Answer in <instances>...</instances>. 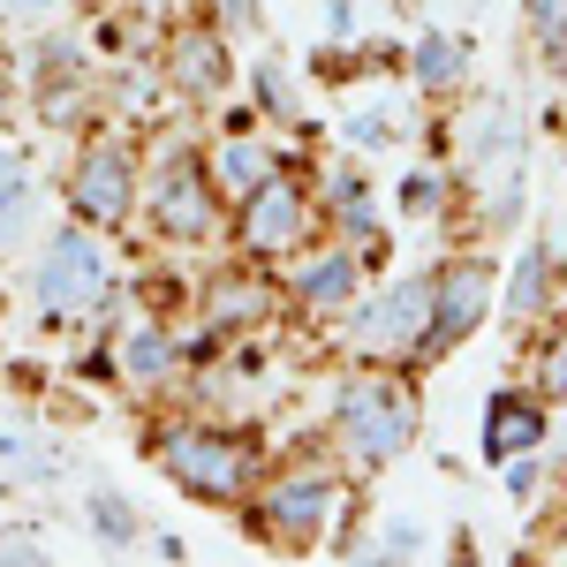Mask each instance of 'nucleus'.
<instances>
[{
	"label": "nucleus",
	"instance_id": "nucleus-2",
	"mask_svg": "<svg viewBox=\"0 0 567 567\" xmlns=\"http://www.w3.org/2000/svg\"><path fill=\"white\" fill-rule=\"evenodd\" d=\"M159 462H167V477H175L182 492H197V499H243L250 477H258L250 439L213 432V424H182V432H167L159 439Z\"/></svg>",
	"mask_w": 567,
	"mask_h": 567
},
{
	"label": "nucleus",
	"instance_id": "nucleus-26",
	"mask_svg": "<svg viewBox=\"0 0 567 567\" xmlns=\"http://www.w3.org/2000/svg\"><path fill=\"white\" fill-rule=\"evenodd\" d=\"M0 106H8V69H0Z\"/></svg>",
	"mask_w": 567,
	"mask_h": 567
},
{
	"label": "nucleus",
	"instance_id": "nucleus-10",
	"mask_svg": "<svg viewBox=\"0 0 567 567\" xmlns=\"http://www.w3.org/2000/svg\"><path fill=\"white\" fill-rule=\"evenodd\" d=\"M537 439H545V409H537V401H523V393H499V401H492L484 454H492V462H507V454H523V446H537Z\"/></svg>",
	"mask_w": 567,
	"mask_h": 567
},
{
	"label": "nucleus",
	"instance_id": "nucleus-24",
	"mask_svg": "<svg viewBox=\"0 0 567 567\" xmlns=\"http://www.w3.org/2000/svg\"><path fill=\"white\" fill-rule=\"evenodd\" d=\"M349 136H355V144H386V114H371V122H349Z\"/></svg>",
	"mask_w": 567,
	"mask_h": 567
},
{
	"label": "nucleus",
	"instance_id": "nucleus-18",
	"mask_svg": "<svg viewBox=\"0 0 567 567\" xmlns=\"http://www.w3.org/2000/svg\"><path fill=\"white\" fill-rule=\"evenodd\" d=\"M416 76H424L432 91H454L462 84V45L454 39H424L416 45Z\"/></svg>",
	"mask_w": 567,
	"mask_h": 567
},
{
	"label": "nucleus",
	"instance_id": "nucleus-21",
	"mask_svg": "<svg viewBox=\"0 0 567 567\" xmlns=\"http://www.w3.org/2000/svg\"><path fill=\"white\" fill-rule=\"evenodd\" d=\"M91 523H99V537H106V545H130V537H136L130 499H114V492H99V499H91Z\"/></svg>",
	"mask_w": 567,
	"mask_h": 567
},
{
	"label": "nucleus",
	"instance_id": "nucleus-9",
	"mask_svg": "<svg viewBox=\"0 0 567 567\" xmlns=\"http://www.w3.org/2000/svg\"><path fill=\"white\" fill-rule=\"evenodd\" d=\"M484 296H492V280H484L477 258L439 265L432 272V326H424V349H454V341L484 318Z\"/></svg>",
	"mask_w": 567,
	"mask_h": 567
},
{
	"label": "nucleus",
	"instance_id": "nucleus-19",
	"mask_svg": "<svg viewBox=\"0 0 567 567\" xmlns=\"http://www.w3.org/2000/svg\"><path fill=\"white\" fill-rule=\"evenodd\" d=\"M23 213H31V182H23L16 159H0V243L23 227Z\"/></svg>",
	"mask_w": 567,
	"mask_h": 567
},
{
	"label": "nucleus",
	"instance_id": "nucleus-23",
	"mask_svg": "<svg viewBox=\"0 0 567 567\" xmlns=\"http://www.w3.org/2000/svg\"><path fill=\"white\" fill-rule=\"evenodd\" d=\"M401 205H409V213H432V205H439V175H409Z\"/></svg>",
	"mask_w": 567,
	"mask_h": 567
},
{
	"label": "nucleus",
	"instance_id": "nucleus-20",
	"mask_svg": "<svg viewBox=\"0 0 567 567\" xmlns=\"http://www.w3.org/2000/svg\"><path fill=\"white\" fill-rule=\"evenodd\" d=\"M529 31L553 61H567V0H529Z\"/></svg>",
	"mask_w": 567,
	"mask_h": 567
},
{
	"label": "nucleus",
	"instance_id": "nucleus-1",
	"mask_svg": "<svg viewBox=\"0 0 567 567\" xmlns=\"http://www.w3.org/2000/svg\"><path fill=\"white\" fill-rule=\"evenodd\" d=\"M333 424H341V446H349V462L379 470V462H393V454L409 446V432H416V401L393 386V379L363 371V379H349V386H341V409H333Z\"/></svg>",
	"mask_w": 567,
	"mask_h": 567
},
{
	"label": "nucleus",
	"instance_id": "nucleus-17",
	"mask_svg": "<svg viewBox=\"0 0 567 567\" xmlns=\"http://www.w3.org/2000/svg\"><path fill=\"white\" fill-rule=\"evenodd\" d=\"M122 363H130V379H144V386H152V379H167L175 349H167V333H152V326H144V333H130V341H122Z\"/></svg>",
	"mask_w": 567,
	"mask_h": 567
},
{
	"label": "nucleus",
	"instance_id": "nucleus-11",
	"mask_svg": "<svg viewBox=\"0 0 567 567\" xmlns=\"http://www.w3.org/2000/svg\"><path fill=\"white\" fill-rule=\"evenodd\" d=\"M296 296H303L310 310H341L355 296V250H326V258H310L303 272H296Z\"/></svg>",
	"mask_w": 567,
	"mask_h": 567
},
{
	"label": "nucleus",
	"instance_id": "nucleus-7",
	"mask_svg": "<svg viewBox=\"0 0 567 567\" xmlns=\"http://www.w3.org/2000/svg\"><path fill=\"white\" fill-rule=\"evenodd\" d=\"M106 296V258H99V243H91L84 227H61L53 243H45L39 258V303L53 318H69V310H91Z\"/></svg>",
	"mask_w": 567,
	"mask_h": 567
},
{
	"label": "nucleus",
	"instance_id": "nucleus-6",
	"mask_svg": "<svg viewBox=\"0 0 567 567\" xmlns=\"http://www.w3.org/2000/svg\"><path fill=\"white\" fill-rule=\"evenodd\" d=\"M235 235H243V250L250 258H288V250H303L310 243V197L303 182L272 175L265 189L243 197V219H235Z\"/></svg>",
	"mask_w": 567,
	"mask_h": 567
},
{
	"label": "nucleus",
	"instance_id": "nucleus-8",
	"mask_svg": "<svg viewBox=\"0 0 567 567\" xmlns=\"http://www.w3.org/2000/svg\"><path fill=\"white\" fill-rule=\"evenodd\" d=\"M424 326H432V280H401L393 296H379L355 318V349L363 355H393V349L424 355Z\"/></svg>",
	"mask_w": 567,
	"mask_h": 567
},
{
	"label": "nucleus",
	"instance_id": "nucleus-22",
	"mask_svg": "<svg viewBox=\"0 0 567 567\" xmlns=\"http://www.w3.org/2000/svg\"><path fill=\"white\" fill-rule=\"evenodd\" d=\"M416 553H424V529L416 523H393L386 545H379V560H416Z\"/></svg>",
	"mask_w": 567,
	"mask_h": 567
},
{
	"label": "nucleus",
	"instance_id": "nucleus-13",
	"mask_svg": "<svg viewBox=\"0 0 567 567\" xmlns=\"http://www.w3.org/2000/svg\"><path fill=\"white\" fill-rule=\"evenodd\" d=\"M175 84L197 91V99L227 84V61H219V39H213V31H182V39H175Z\"/></svg>",
	"mask_w": 567,
	"mask_h": 567
},
{
	"label": "nucleus",
	"instance_id": "nucleus-14",
	"mask_svg": "<svg viewBox=\"0 0 567 567\" xmlns=\"http://www.w3.org/2000/svg\"><path fill=\"white\" fill-rule=\"evenodd\" d=\"M333 205H341V227H349V243H379V227H371V189H363V175H333Z\"/></svg>",
	"mask_w": 567,
	"mask_h": 567
},
{
	"label": "nucleus",
	"instance_id": "nucleus-12",
	"mask_svg": "<svg viewBox=\"0 0 567 567\" xmlns=\"http://www.w3.org/2000/svg\"><path fill=\"white\" fill-rule=\"evenodd\" d=\"M272 175H280V167H272V152H265V144H250V136H235V144L219 152V167H213V182L235 197V205H243L250 189H265Z\"/></svg>",
	"mask_w": 567,
	"mask_h": 567
},
{
	"label": "nucleus",
	"instance_id": "nucleus-4",
	"mask_svg": "<svg viewBox=\"0 0 567 567\" xmlns=\"http://www.w3.org/2000/svg\"><path fill=\"white\" fill-rule=\"evenodd\" d=\"M152 227L167 243H205L213 235V175L189 144H167V159L152 175Z\"/></svg>",
	"mask_w": 567,
	"mask_h": 567
},
{
	"label": "nucleus",
	"instance_id": "nucleus-5",
	"mask_svg": "<svg viewBox=\"0 0 567 567\" xmlns=\"http://www.w3.org/2000/svg\"><path fill=\"white\" fill-rule=\"evenodd\" d=\"M69 197H76V213L99 219V227H122V219L136 213V159L114 130H99L84 144L76 175H69Z\"/></svg>",
	"mask_w": 567,
	"mask_h": 567
},
{
	"label": "nucleus",
	"instance_id": "nucleus-27",
	"mask_svg": "<svg viewBox=\"0 0 567 567\" xmlns=\"http://www.w3.org/2000/svg\"><path fill=\"white\" fill-rule=\"evenodd\" d=\"M144 8H159V0H144Z\"/></svg>",
	"mask_w": 567,
	"mask_h": 567
},
{
	"label": "nucleus",
	"instance_id": "nucleus-15",
	"mask_svg": "<svg viewBox=\"0 0 567 567\" xmlns=\"http://www.w3.org/2000/svg\"><path fill=\"white\" fill-rule=\"evenodd\" d=\"M265 318V288L258 280H219L213 288V326H250Z\"/></svg>",
	"mask_w": 567,
	"mask_h": 567
},
{
	"label": "nucleus",
	"instance_id": "nucleus-3",
	"mask_svg": "<svg viewBox=\"0 0 567 567\" xmlns=\"http://www.w3.org/2000/svg\"><path fill=\"white\" fill-rule=\"evenodd\" d=\"M333 499H341L333 470H288L280 484H265V492H258V529L280 545V553H303V545H318V529H326V515H333Z\"/></svg>",
	"mask_w": 567,
	"mask_h": 567
},
{
	"label": "nucleus",
	"instance_id": "nucleus-25",
	"mask_svg": "<svg viewBox=\"0 0 567 567\" xmlns=\"http://www.w3.org/2000/svg\"><path fill=\"white\" fill-rule=\"evenodd\" d=\"M0 8H16V16H39V8H53V0H0Z\"/></svg>",
	"mask_w": 567,
	"mask_h": 567
},
{
	"label": "nucleus",
	"instance_id": "nucleus-16",
	"mask_svg": "<svg viewBox=\"0 0 567 567\" xmlns=\"http://www.w3.org/2000/svg\"><path fill=\"white\" fill-rule=\"evenodd\" d=\"M545 280H553V258H545V243H529L523 250V265H515V288H507V310H537L545 303Z\"/></svg>",
	"mask_w": 567,
	"mask_h": 567
}]
</instances>
